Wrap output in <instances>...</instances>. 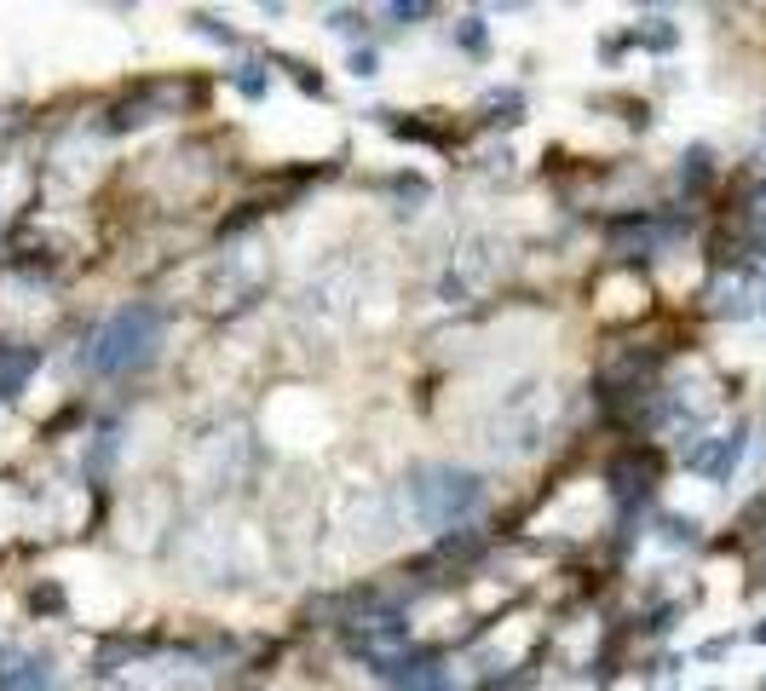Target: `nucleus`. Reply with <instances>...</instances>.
Wrapping results in <instances>:
<instances>
[{"label":"nucleus","mask_w":766,"mask_h":691,"mask_svg":"<svg viewBox=\"0 0 766 691\" xmlns=\"http://www.w3.org/2000/svg\"><path fill=\"white\" fill-rule=\"evenodd\" d=\"M161 352V312L150 300H133V306H121L105 317V329L87 340V352H81V369L87 375H133L156 363Z\"/></svg>","instance_id":"1"},{"label":"nucleus","mask_w":766,"mask_h":691,"mask_svg":"<svg viewBox=\"0 0 766 691\" xmlns=\"http://www.w3.org/2000/svg\"><path fill=\"white\" fill-rule=\"evenodd\" d=\"M403 496H410L415 524L443 531V524L467 519L484 501V478L467 473V466H455V461H415L410 478H403Z\"/></svg>","instance_id":"2"},{"label":"nucleus","mask_w":766,"mask_h":691,"mask_svg":"<svg viewBox=\"0 0 766 691\" xmlns=\"http://www.w3.org/2000/svg\"><path fill=\"white\" fill-rule=\"evenodd\" d=\"M0 691H58L52 657H35V652H17V645H0Z\"/></svg>","instance_id":"3"},{"label":"nucleus","mask_w":766,"mask_h":691,"mask_svg":"<svg viewBox=\"0 0 766 691\" xmlns=\"http://www.w3.org/2000/svg\"><path fill=\"white\" fill-rule=\"evenodd\" d=\"M40 369V352L24 346V352H12V346H0V398H17L24 392V380Z\"/></svg>","instance_id":"4"},{"label":"nucleus","mask_w":766,"mask_h":691,"mask_svg":"<svg viewBox=\"0 0 766 691\" xmlns=\"http://www.w3.org/2000/svg\"><path fill=\"white\" fill-rule=\"evenodd\" d=\"M231 81H236V93H242V98H266V93H271L266 64H236V75H231Z\"/></svg>","instance_id":"5"},{"label":"nucleus","mask_w":766,"mask_h":691,"mask_svg":"<svg viewBox=\"0 0 766 691\" xmlns=\"http://www.w3.org/2000/svg\"><path fill=\"white\" fill-rule=\"evenodd\" d=\"M519 110H524L519 93H490V98H484V116H490V121H519Z\"/></svg>","instance_id":"6"},{"label":"nucleus","mask_w":766,"mask_h":691,"mask_svg":"<svg viewBox=\"0 0 766 691\" xmlns=\"http://www.w3.org/2000/svg\"><path fill=\"white\" fill-rule=\"evenodd\" d=\"M191 24H196V35H208V40H226V47H236V35H231L226 24H214V17H202V12H196Z\"/></svg>","instance_id":"7"},{"label":"nucleus","mask_w":766,"mask_h":691,"mask_svg":"<svg viewBox=\"0 0 766 691\" xmlns=\"http://www.w3.org/2000/svg\"><path fill=\"white\" fill-rule=\"evenodd\" d=\"M352 75H357V81H375V75H380V58H375L369 47L352 52Z\"/></svg>","instance_id":"8"},{"label":"nucleus","mask_w":766,"mask_h":691,"mask_svg":"<svg viewBox=\"0 0 766 691\" xmlns=\"http://www.w3.org/2000/svg\"><path fill=\"white\" fill-rule=\"evenodd\" d=\"M455 40H461V47H467V52H478V47H484V17H467V24H461V35H455Z\"/></svg>","instance_id":"9"},{"label":"nucleus","mask_w":766,"mask_h":691,"mask_svg":"<svg viewBox=\"0 0 766 691\" xmlns=\"http://www.w3.org/2000/svg\"><path fill=\"white\" fill-rule=\"evenodd\" d=\"M329 29H340V35H352V29H363V17H357V12H335V17H329Z\"/></svg>","instance_id":"10"},{"label":"nucleus","mask_w":766,"mask_h":691,"mask_svg":"<svg viewBox=\"0 0 766 691\" xmlns=\"http://www.w3.org/2000/svg\"><path fill=\"white\" fill-rule=\"evenodd\" d=\"M433 7H392V17H403V24H415V17H427Z\"/></svg>","instance_id":"11"}]
</instances>
